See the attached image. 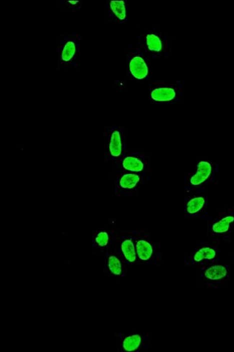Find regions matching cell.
I'll use <instances>...</instances> for the list:
<instances>
[{
	"label": "cell",
	"instance_id": "cell-1",
	"mask_svg": "<svg viewBox=\"0 0 234 352\" xmlns=\"http://www.w3.org/2000/svg\"><path fill=\"white\" fill-rule=\"evenodd\" d=\"M213 173L211 163L201 161L197 164L196 170L186 176L185 183L190 187H199L206 183Z\"/></svg>",
	"mask_w": 234,
	"mask_h": 352
},
{
	"label": "cell",
	"instance_id": "cell-2",
	"mask_svg": "<svg viewBox=\"0 0 234 352\" xmlns=\"http://www.w3.org/2000/svg\"><path fill=\"white\" fill-rule=\"evenodd\" d=\"M130 71L132 75L138 80H143L148 75L147 65L141 57H136L132 59L130 63Z\"/></svg>",
	"mask_w": 234,
	"mask_h": 352
},
{
	"label": "cell",
	"instance_id": "cell-3",
	"mask_svg": "<svg viewBox=\"0 0 234 352\" xmlns=\"http://www.w3.org/2000/svg\"><path fill=\"white\" fill-rule=\"evenodd\" d=\"M151 96L156 102H169L175 98L176 92L172 88L162 87L153 90Z\"/></svg>",
	"mask_w": 234,
	"mask_h": 352
},
{
	"label": "cell",
	"instance_id": "cell-4",
	"mask_svg": "<svg viewBox=\"0 0 234 352\" xmlns=\"http://www.w3.org/2000/svg\"><path fill=\"white\" fill-rule=\"evenodd\" d=\"M227 273H228V271L225 266L215 265L210 266L205 271V276L207 279H210V280H219V279L226 277Z\"/></svg>",
	"mask_w": 234,
	"mask_h": 352
},
{
	"label": "cell",
	"instance_id": "cell-5",
	"mask_svg": "<svg viewBox=\"0 0 234 352\" xmlns=\"http://www.w3.org/2000/svg\"><path fill=\"white\" fill-rule=\"evenodd\" d=\"M136 251L139 259L143 261H147L152 256V246L145 240H140L136 243Z\"/></svg>",
	"mask_w": 234,
	"mask_h": 352
},
{
	"label": "cell",
	"instance_id": "cell-6",
	"mask_svg": "<svg viewBox=\"0 0 234 352\" xmlns=\"http://www.w3.org/2000/svg\"><path fill=\"white\" fill-rule=\"evenodd\" d=\"M205 205V199L203 197L198 196L191 198L187 202L186 211L189 215H194L199 213Z\"/></svg>",
	"mask_w": 234,
	"mask_h": 352
},
{
	"label": "cell",
	"instance_id": "cell-7",
	"mask_svg": "<svg viewBox=\"0 0 234 352\" xmlns=\"http://www.w3.org/2000/svg\"><path fill=\"white\" fill-rule=\"evenodd\" d=\"M109 149L110 154L114 157H118L121 154L122 141L119 131H115L112 134Z\"/></svg>",
	"mask_w": 234,
	"mask_h": 352
},
{
	"label": "cell",
	"instance_id": "cell-8",
	"mask_svg": "<svg viewBox=\"0 0 234 352\" xmlns=\"http://www.w3.org/2000/svg\"><path fill=\"white\" fill-rule=\"evenodd\" d=\"M123 167L126 170L133 172H141L144 169V164L138 158L128 156L123 160Z\"/></svg>",
	"mask_w": 234,
	"mask_h": 352
},
{
	"label": "cell",
	"instance_id": "cell-9",
	"mask_svg": "<svg viewBox=\"0 0 234 352\" xmlns=\"http://www.w3.org/2000/svg\"><path fill=\"white\" fill-rule=\"evenodd\" d=\"M140 177L137 174H126L120 179V186L121 188L131 190L138 185Z\"/></svg>",
	"mask_w": 234,
	"mask_h": 352
},
{
	"label": "cell",
	"instance_id": "cell-10",
	"mask_svg": "<svg viewBox=\"0 0 234 352\" xmlns=\"http://www.w3.org/2000/svg\"><path fill=\"white\" fill-rule=\"evenodd\" d=\"M121 249L126 259L129 262H134L136 259V249L131 239L125 240L121 245Z\"/></svg>",
	"mask_w": 234,
	"mask_h": 352
},
{
	"label": "cell",
	"instance_id": "cell-11",
	"mask_svg": "<svg viewBox=\"0 0 234 352\" xmlns=\"http://www.w3.org/2000/svg\"><path fill=\"white\" fill-rule=\"evenodd\" d=\"M234 222V217L232 215L225 217L212 225V230L215 233H224L228 231L230 225Z\"/></svg>",
	"mask_w": 234,
	"mask_h": 352
},
{
	"label": "cell",
	"instance_id": "cell-12",
	"mask_svg": "<svg viewBox=\"0 0 234 352\" xmlns=\"http://www.w3.org/2000/svg\"><path fill=\"white\" fill-rule=\"evenodd\" d=\"M216 256V251L210 247H203L199 249L194 255V260L196 262H200L204 259L211 260Z\"/></svg>",
	"mask_w": 234,
	"mask_h": 352
},
{
	"label": "cell",
	"instance_id": "cell-13",
	"mask_svg": "<svg viewBox=\"0 0 234 352\" xmlns=\"http://www.w3.org/2000/svg\"><path fill=\"white\" fill-rule=\"evenodd\" d=\"M141 338L139 335H132L123 340V348L127 351H133L137 349L141 344Z\"/></svg>",
	"mask_w": 234,
	"mask_h": 352
},
{
	"label": "cell",
	"instance_id": "cell-14",
	"mask_svg": "<svg viewBox=\"0 0 234 352\" xmlns=\"http://www.w3.org/2000/svg\"><path fill=\"white\" fill-rule=\"evenodd\" d=\"M110 8L112 11L114 13L115 16L120 20L123 21L126 17V7L123 1H111L110 2Z\"/></svg>",
	"mask_w": 234,
	"mask_h": 352
},
{
	"label": "cell",
	"instance_id": "cell-15",
	"mask_svg": "<svg viewBox=\"0 0 234 352\" xmlns=\"http://www.w3.org/2000/svg\"><path fill=\"white\" fill-rule=\"evenodd\" d=\"M146 43L150 51L159 52L162 49V44L158 36L149 34L146 36Z\"/></svg>",
	"mask_w": 234,
	"mask_h": 352
},
{
	"label": "cell",
	"instance_id": "cell-16",
	"mask_svg": "<svg viewBox=\"0 0 234 352\" xmlns=\"http://www.w3.org/2000/svg\"><path fill=\"white\" fill-rule=\"evenodd\" d=\"M76 52V47L75 43L72 41H69L66 44L62 52V58L64 62H69L72 57L75 56Z\"/></svg>",
	"mask_w": 234,
	"mask_h": 352
},
{
	"label": "cell",
	"instance_id": "cell-17",
	"mask_svg": "<svg viewBox=\"0 0 234 352\" xmlns=\"http://www.w3.org/2000/svg\"><path fill=\"white\" fill-rule=\"evenodd\" d=\"M108 266L110 271L115 275H120L122 272V266L120 260L114 256L109 257Z\"/></svg>",
	"mask_w": 234,
	"mask_h": 352
},
{
	"label": "cell",
	"instance_id": "cell-18",
	"mask_svg": "<svg viewBox=\"0 0 234 352\" xmlns=\"http://www.w3.org/2000/svg\"><path fill=\"white\" fill-rule=\"evenodd\" d=\"M96 242L99 246H101V247H104V246H106L108 244L109 241V236L106 232H100L98 235H97L96 238Z\"/></svg>",
	"mask_w": 234,
	"mask_h": 352
},
{
	"label": "cell",
	"instance_id": "cell-19",
	"mask_svg": "<svg viewBox=\"0 0 234 352\" xmlns=\"http://www.w3.org/2000/svg\"><path fill=\"white\" fill-rule=\"evenodd\" d=\"M69 3H78V2H71V1H69Z\"/></svg>",
	"mask_w": 234,
	"mask_h": 352
}]
</instances>
